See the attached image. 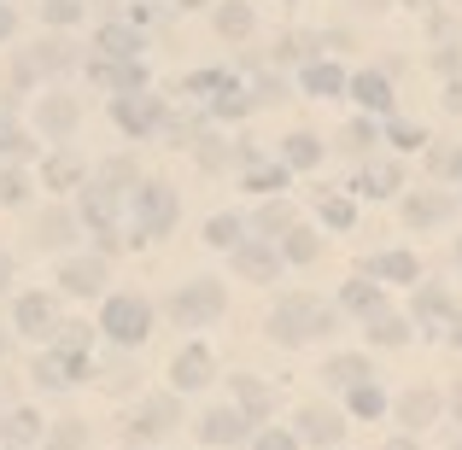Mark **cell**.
<instances>
[{
  "mask_svg": "<svg viewBox=\"0 0 462 450\" xmlns=\"http://www.w3.org/2000/svg\"><path fill=\"white\" fill-rule=\"evenodd\" d=\"M334 322H339V310H328V304H322V298H310V293H293V298L275 304V316H270V339H275V345H305V339L334 334Z\"/></svg>",
  "mask_w": 462,
  "mask_h": 450,
  "instance_id": "6da1fadb",
  "label": "cell"
},
{
  "mask_svg": "<svg viewBox=\"0 0 462 450\" xmlns=\"http://www.w3.org/2000/svg\"><path fill=\"white\" fill-rule=\"evenodd\" d=\"M100 334L117 339V345H141L152 334V304L141 293H112L100 304Z\"/></svg>",
  "mask_w": 462,
  "mask_h": 450,
  "instance_id": "7a4b0ae2",
  "label": "cell"
},
{
  "mask_svg": "<svg viewBox=\"0 0 462 450\" xmlns=\"http://www.w3.org/2000/svg\"><path fill=\"white\" fill-rule=\"evenodd\" d=\"M223 304H228L223 281L199 275V281H188V287L176 293V304H170V310H176V322H181V327H205V322H217V316H223Z\"/></svg>",
  "mask_w": 462,
  "mask_h": 450,
  "instance_id": "3957f363",
  "label": "cell"
},
{
  "mask_svg": "<svg viewBox=\"0 0 462 450\" xmlns=\"http://www.w3.org/2000/svg\"><path fill=\"white\" fill-rule=\"evenodd\" d=\"M176 223V188L170 181H141L135 188V234H170Z\"/></svg>",
  "mask_w": 462,
  "mask_h": 450,
  "instance_id": "277c9868",
  "label": "cell"
},
{
  "mask_svg": "<svg viewBox=\"0 0 462 450\" xmlns=\"http://www.w3.org/2000/svg\"><path fill=\"white\" fill-rule=\"evenodd\" d=\"M112 117L129 129V135H152V129L164 124V100H158V94H147V88H135V94H117Z\"/></svg>",
  "mask_w": 462,
  "mask_h": 450,
  "instance_id": "5b68a950",
  "label": "cell"
},
{
  "mask_svg": "<svg viewBox=\"0 0 462 450\" xmlns=\"http://www.w3.org/2000/svg\"><path fill=\"white\" fill-rule=\"evenodd\" d=\"M235 275L246 281H282V246H258V240H240L235 246Z\"/></svg>",
  "mask_w": 462,
  "mask_h": 450,
  "instance_id": "8992f818",
  "label": "cell"
},
{
  "mask_svg": "<svg viewBox=\"0 0 462 450\" xmlns=\"http://www.w3.org/2000/svg\"><path fill=\"white\" fill-rule=\"evenodd\" d=\"M205 381H211V351L205 345H181L176 363H170V386H176V392H199Z\"/></svg>",
  "mask_w": 462,
  "mask_h": 450,
  "instance_id": "52a82bcc",
  "label": "cell"
},
{
  "mask_svg": "<svg viewBox=\"0 0 462 450\" xmlns=\"http://www.w3.org/2000/svg\"><path fill=\"white\" fill-rule=\"evenodd\" d=\"M12 322H18V334L47 339V334L59 327V310H53V298H47V293H23L18 310H12Z\"/></svg>",
  "mask_w": 462,
  "mask_h": 450,
  "instance_id": "ba28073f",
  "label": "cell"
},
{
  "mask_svg": "<svg viewBox=\"0 0 462 450\" xmlns=\"http://www.w3.org/2000/svg\"><path fill=\"white\" fill-rule=\"evenodd\" d=\"M398 421H404V433H428L433 421H439V392H433V386H410V392L398 398Z\"/></svg>",
  "mask_w": 462,
  "mask_h": 450,
  "instance_id": "9c48e42d",
  "label": "cell"
},
{
  "mask_svg": "<svg viewBox=\"0 0 462 450\" xmlns=\"http://www.w3.org/2000/svg\"><path fill=\"white\" fill-rule=\"evenodd\" d=\"M346 88H351V100H357L363 112H374V117H393V82H386L381 70H357V77H351Z\"/></svg>",
  "mask_w": 462,
  "mask_h": 450,
  "instance_id": "30bf717a",
  "label": "cell"
},
{
  "mask_svg": "<svg viewBox=\"0 0 462 450\" xmlns=\"http://www.w3.org/2000/svg\"><path fill=\"white\" fill-rule=\"evenodd\" d=\"M82 223H88L100 240H112V228H117V188H100V181H94V188L82 193Z\"/></svg>",
  "mask_w": 462,
  "mask_h": 450,
  "instance_id": "8fae6325",
  "label": "cell"
},
{
  "mask_svg": "<svg viewBox=\"0 0 462 450\" xmlns=\"http://www.w3.org/2000/svg\"><path fill=\"white\" fill-rule=\"evenodd\" d=\"M299 82H305V94H310V100H339L351 77L334 65V59H310V65L299 70Z\"/></svg>",
  "mask_w": 462,
  "mask_h": 450,
  "instance_id": "7c38bea8",
  "label": "cell"
},
{
  "mask_svg": "<svg viewBox=\"0 0 462 450\" xmlns=\"http://www.w3.org/2000/svg\"><path fill=\"white\" fill-rule=\"evenodd\" d=\"M59 281H65V293L94 298V293L106 287V263H100V258H70L65 270H59Z\"/></svg>",
  "mask_w": 462,
  "mask_h": 450,
  "instance_id": "4fadbf2b",
  "label": "cell"
},
{
  "mask_svg": "<svg viewBox=\"0 0 462 450\" xmlns=\"http://www.w3.org/2000/svg\"><path fill=\"white\" fill-rule=\"evenodd\" d=\"M293 433H299L305 445H322V450H328V445H339V439H346V421H339L334 409H305Z\"/></svg>",
  "mask_w": 462,
  "mask_h": 450,
  "instance_id": "5bb4252c",
  "label": "cell"
},
{
  "mask_svg": "<svg viewBox=\"0 0 462 450\" xmlns=\"http://www.w3.org/2000/svg\"><path fill=\"white\" fill-rule=\"evenodd\" d=\"M246 427H252V421L240 416V409H211V416L199 421V439L205 445H240V439H246Z\"/></svg>",
  "mask_w": 462,
  "mask_h": 450,
  "instance_id": "9a60e30c",
  "label": "cell"
},
{
  "mask_svg": "<svg viewBox=\"0 0 462 450\" xmlns=\"http://www.w3.org/2000/svg\"><path fill=\"white\" fill-rule=\"evenodd\" d=\"M94 47H100L106 59H141V30L135 23H100V30H94Z\"/></svg>",
  "mask_w": 462,
  "mask_h": 450,
  "instance_id": "2e32d148",
  "label": "cell"
},
{
  "mask_svg": "<svg viewBox=\"0 0 462 450\" xmlns=\"http://www.w3.org/2000/svg\"><path fill=\"white\" fill-rule=\"evenodd\" d=\"M88 374V357L82 351H65V357H42L35 363V381L42 386H70V381H82Z\"/></svg>",
  "mask_w": 462,
  "mask_h": 450,
  "instance_id": "e0dca14e",
  "label": "cell"
},
{
  "mask_svg": "<svg viewBox=\"0 0 462 450\" xmlns=\"http://www.w3.org/2000/svg\"><path fill=\"white\" fill-rule=\"evenodd\" d=\"M235 409L246 421H263V416H270V386L252 381V374H235Z\"/></svg>",
  "mask_w": 462,
  "mask_h": 450,
  "instance_id": "ac0fdd59",
  "label": "cell"
},
{
  "mask_svg": "<svg viewBox=\"0 0 462 450\" xmlns=\"http://www.w3.org/2000/svg\"><path fill=\"white\" fill-rule=\"evenodd\" d=\"M94 77H100L106 88H117V94L147 88V65H112V59H94Z\"/></svg>",
  "mask_w": 462,
  "mask_h": 450,
  "instance_id": "d6986e66",
  "label": "cell"
},
{
  "mask_svg": "<svg viewBox=\"0 0 462 450\" xmlns=\"http://www.w3.org/2000/svg\"><path fill=\"white\" fill-rule=\"evenodd\" d=\"M398 181H404V170H398V164H374V170H363V176L351 181V188H357L363 199H393Z\"/></svg>",
  "mask_w": 462,
  "mask_h": 450,
  "instance_id": "ffe728a7",
  "label": "cell"
},
{
  "mask_svg": "<svg viewBox=\"0 0 462 450\" xmlns=\"http://www.w3.org/2000/svg\"><path fill=\"white\" fill-rule=\"evenodd\" d=\"M369 357H351V351H339V357H328V369H322V381L328 386H339V392H346V386H357V381H369Z\"/></svg>",
  "mask_w": 462,
  "mask_h": 450,
  "instance_id": "44dd1931",
  "label": "cell"
},
{
  "mask_svg": "<svg viewBox=\"0 0 462 450\" xmlns=\"http://www.w3.org/2000/svg\"><path fill=\"white\" fill-rule=\"evenodd\" d=\"M282 164H287V170H316V164H322V141H316L310 129L287 135V141H282Z\"/></svg>",
  "mask_w": 462,
  "mask_h": 450,
  "instance_id": "7402d4cb",
  "label": "cell"
},
{
  "mask_svg": "<svg viewBox=\"0 0 462 450\" xmlns=\"http://www.w3.org/2000/svg\"><path fill=\"white\" fill-rule=\"evenodd\" d=\"M346 404H351V416H363V421H381V416H386V392H381L374 381L346 386Z\"/></svg>",
  "mask_w": 462,
  "mask_h": 450,
  "instance_id": "603a6c76",
  "label": "cell"
},
{
  "mask_svg": "<svg viewBox=\"0 0 462 450\" xmlns=\"http://www.w3.org/2000/svg\"><path fill=\"white\" fill-rule=\"evenodd\" d=\"M374 281H421V263L410 252H381L374 258Z\"/></svg>",
  "mask_w": 462,
  "mask_h": 450,
  "instance_id": "cb8c5ba5",
  "label": "cell"
},
{
  "mask_svg": "<svg viewBox=\"0 0 462 450\" xmlns=\"http://www.w3.org/2000/svg\"><path fill=\"white\" fill-rule=\"evenodd\" d=\"M282 258L287 263H316V258H322V240H316L310 228H287V234H282Z\"/></svg>",
  "mask_w": 462,
  "mask_h": 450,
  "instance_id": "d4e9b609",
  "label": "cell"
},
{
  "mask_svg": "<svg viewBox=\"0 0 462 450\" xmlns=\"http://www.w3.org/2000/svg\"><path fill=\"white\" fill-rule=\"evenodd\" d=\"M404 216H410V223H445V216H451V199H445V193H416V199H410L404 205Z\"/></svg>",
  "mask_w": 462,
  "mask_h": 450,
  "instance_id": "484cf974",
  "label": "cell"
},
{
  "mask_svg": "<svg viewBox=\"0 0 462 450\" xmlns=\"http://www.w3.org/2000/svg\"><path fill=\"white\" fill-rule=\"evenodd\" d=\"M369 339H374V345H404L410 322H404V316H386V310H369Z\"/></svg>",
  "mask_w": 462,
  "mask_h": 450,
  "instance_id": "4316f807",
  "label": "cell"
},
{
  "mask_svg": "<svg viewBox=\"0 0 462 450\" xmlns=\"http://www.w3.org/2000/svg\"><path fill=\"white\" fill-rule=\"evenodd\" d=\"M339 304L346 310H357V316H369V310H381V281H346V293H339Z\"/></svg>",
  "mask_w": 462,
  "mask_h": 450,
  "instance_id": "83f0119b",
  "label": "cell"
},
{
  "mask_svg": "<svg viewBox=\"0 0 462 450\" xmlns=\"http://www.w3.org/2000/svg\"><path fill=\"white\" fill-rule=\"evenodd\" d=\"M42 129H47V135H70V129H77V106L59 100V94L42 100Z\"/></svg>",
  "mask_w": 462,
  "mask_h": 450,
  "instance_id": "f1b7e54d",
  "label": "cell"
},
{
  "mask_svg": "<svg viewBox=\"0 0 462 450\" xmlns=\"http://www.w3.org/2000/svg\"><path fill=\"white\" fill-rule=\"evenodd\" d=\"M287 176H293V170H287L282 158H275V164H252V170H246V188H252V193H282Z\"/></svg>",
  "mask_w": 462,
  "mask_h": 450,
  "instance_id": "f546056e",
  "label": "cell"
},
{
  "mask_svg": "<svg viewBox=\"0 0 462 450\" xmlns=\"http://www.w3.org/2000/svg\"><path fill=\"white\" fill-rule=\"evenodd\" d=\"M42 176H47V188H59V193H65V188H77V181H82V158L59 152V158H47V170H42Z\"/></svg>",
  "mask_w": 462,
  "mask_h": 450,
  "instance_id": "4dcf8cb0",
  "label": "cell"
},
{
  "mask_svg": "<svg viewBox=\"0 0 462 450\" xmlns=\"http://www.w3.org/2000/svg\"><path fill=\"white\" fill-rule=\"evenodd\" d=\"M217 30H223L228 41H240V35H252V6H246V0H228V6L217 12Z\"/></svg>",
  "mask_w": 462,
  "mask_h": 450,
  "instance_id": "1f68e13d",
  "label": "cell"
},
{
  "mask_svg": "<svg viewBox=\"0 0 462 450\" xmlns=\"http://www.w3.org/2000/svg\"><path fill=\"white\" fill-rule=\"evenodd\" d=\"M322 223H328V228H339V234H346V228L357 223V205H351L346 193H322Z\"/></svg>",
  "mask_w": 462,
  "mask_h": 450,
  "instance_id": "d6a6232c",
  "label": "cell"
},
{
  "mask_svg": "<svg viewBox=\"0 0 462 450\" xmlns=\"http://www.w3.org/2000/svg\"><path fill=\"white\" fill-rule=\"evenodd\" d=\"M30 439H42V416H35V409H12L6 416V445H30Z\"/></svg>",
  "mask_w": 462,
  "mask_h": 450,
  "instance_id": "836d02e7",
  "label": "cell"
},
{
  "mask_svg": "<svg viewBox=\"0 0 462 450\" xmlns=\"http://www.w3.org/2000/svg\"><path fill=\"white\" fill-rule=\"evenodd\" d=\"M386 141H393L398 152H421L428 147V135H421L416 124H404V117H386Z\"/></svg>",
  "mask_w": 462,
  "mask_h": 450,
  "instance_id": "e575fe53",
  "label": "cell"
},
{
  "mask_svg": "<svg viewBox=\"0 0 462 450\" xmlns=\"http://www.w3.org/2000/svg\"><path fill=\"white\" fill-rule=\"evenodd\" d=\"M205 240L223 246V252H235L240 246V216H211V223H205Z\"/></svg>",
  "mask_w": 462,
  "mask_h": 450,
  "instance_id": "d590c367",
  "label": "cell"
},
{
  "mask_svg": "<svg viewBox=\"0 0 462 450\" xmlns=\"http://www.w3.org/2000/svg\"><path fill=\"white\" fill-rule=\"evenodd\" d=\"M176 427V398H152L147 404V421H141V433H170Z\"/></svg>",
  "mask_w": 462,
  "mask_h": 450,
  "instance_id": "8d00e7d4",
  "label": "cell"
},
{
  "mask_svg": "<svg viewBox=\"0 0 462 450\" xmlns=\"http://www.w3.org/2000/svg\"><path fill=\"white\" fill-rule=\"evenodd\" d=\"M42 18L47 23H77L82 18V0H42Z\"/></svg>",
  "mask_w": 462,
  "mask_h": 450,
  "instance_id": "74e56055",
  "label": "cell"
},
{
  "mask_svg": "<svg viewBox=\"0 0 462 450\" xmlns=\"http://www.w3.org/2000/svg\"><path fill=\"white\" fill-rule=\"evenodd\" d=\"M433 176H462V147H433Z\"/></svg>",
  "mask_w": 462,
  "mask_h": 450,
  "instance_id": "f35d334b",
  "label": "cell"
},
{
  "mask_svg": "<svg viewBox=\"0 0 462 450\" xmlns=\"http://www.w3.org/2000/svg\"><path fill=\"white\" fill-rule=\"evenodd\" d=\"M211 88H228L223 70H193V77L181 82V94H211Z\"/></svg>",
  "mask_w": 462,
  "mask_h": 450,
  "instance_id": "ab89813d",
  "label": "cell"
},
{
  "mask_svg": "<svg viewBox=\"0 0 462 450\" xmlns=\"http://www.w3.org/2000/svg\"><path fill=\"white\" fill-rule=\"evenodd\" d=\"M252 450H299V433H282V427H263L258 439H252Z\"/></svg>",
  "mask_w": 462,
  "mask_h": 450,
  "instance_id": "60d3db41",
  "label": "cell"
},
{
  "mask_svg": "<svg viewBox=\"0 0 462 450\" xmlns=\"http://www.w3.org/2000/svg\"><path fill=\"white\" fill-rule=\"evenodd\" d=\"M369 141H374V124H369V117H357V124H351L346 135H339V147H346V152H363Z\"/></svg>",
  "mask_w": 462,
  "mask_h": 450,
  "instance_id": "b9f144b4",
  "label": "cell"
},
{
  "mask_svg": "<svg viewBox=\"0 0 462 450\" xmlns=\"http://www.w3.org/2000/svg\"><path fill=\"white\" fill-rule=\"evenodd\" d=\"M258 228L263 234H287V228H293V211H287V205H270V211L258 216Z\"/></svg>",
  "mask_w": 462,
  "mask_h": 450,
  "instance_id": "7bdbcfd3",
  "label": "cell"
},
{
  "mask_svg": "<svg viewBox=\"0 0 462 450\" xmlns=\"http://www.w3.org/2000/svg\"><path fill=\"white\" fill-rule=\"evenodd\" d=\"M23 193H30V188H23L18 170H0V205H23Z\"/></svg>",
  "mask_w": 462,
  "mask_h": 450,
  "instance_id": "ee69618b",
  "label": "cell"
},
{
  "mask_svg": "<svg viewBox=\"0 0 462 450\" xmlns=\"http://www.w3.org/2000/svg\"><path fill=\"white\" fill-rule=\"evenodd\" d=\"M0 152H12V158H18V152H30L23 129H18V124H6V117H0Z\"/></svg>",
  "mask_w": 462,
  "mask_h": 450,
  "instance_id": "f6af8a7d",
  "label": "cell"
},
{
  "mask_svg": "<svg viewBox=\"0 0 462 450\" xmlns=\"http://www.w3.org/2000/svg\"><path fill=\"white\" fill-rule=\"evenodd\" d=\"M246 106H252V100H246V94L235 88V82H228V88H223V100H217V117H240Z\"/></svg>",
  "mask_w": 462,
  "mask_h": 450,
  "instance_id": "bcb514c9",
  "label": "cell"
},
{
  "mask_svg": "<svg viewBox=\"0 0 462 450\" xmlns=\"http://www.w3.org/2000/svg\"><path fill=\"white\" fill-rule=\"evenodd\" d=\"M42 240H47V246H65V240H70V216H47V223H42Z\"/></svg>",
  "mask_w": 462,
  "mask_h": 450,
  "instance_id": "7dc6e473",
  "label": "cell"
},
{
  "mask_svg": "<svg viewBox=\"0 0 462 450\" xmlns=\"http://www.w3.org/2000/svg\"><path fill=\"white\" fill-rule=\"evenodd\" d=\"M445 310H451V298H445L439 287H428V293L416 298V316H445Z\"/></svg>",
  "mask_w": 462,
  "mask_h": 450,
  "instance_id": "c3c4849f",
  "label": "cell"
},
{
  "mask_svg": "<svg viewBox=\"0 0 462 450\" xmlns=\"http://www.w3.org/2000/svg\"><path fill=\"white\" fill-rule=\"evenodd\" d=\"M77 445H82V427H77V421H70V427H59V439L47 445V450H77Z\"/></svg>",
  "mask_w": 462,
  "mask_h": 450,
  "instance_id": "681fc988",
  "label": "cell"
},
{
  "mask_svg": "<svg viewBox=\"0 0 462 450\" xmlns=\"http://www.w3.org/2000/svg\"><path fill=\"white\" fill-rule=\"evenodd\" d=\"M445 112H462V82H451V88H445Z\"/></svg>",
  "mask_w": 462,
  "mask_h": 450,
  "instance_id": "f907efd6",
  "label": "cell"
},
{
  "mask_svg": "<svg viewBox=\"0 0 462 450\" xmlns=\"http://www.w3.org/2000/svg\"><path fill=\"white\" fill-rule=\"evenodd\" d=\"M12 23H18V18H12V6H0V41L12 35Z\"/></svg>",
  "mask_w": 462,
  "mask_h": 450,
  "instance_id": "816d5d0a",
  "label": "cell"
},
{
  "mask_svg": "<svg viewBox=\"0 0 462 450\" xmlns=\"http://www.w3.org/2000/svg\"><path fill=\"white\" fill-rule=\"evenodd\" d=\"M6 281H12V258L0 252V293H6Z\"/></svg>",
  "mask_w": 462,
  "mask_h": 450,
  "instance_id": "f5cc1de1",
  "label": "cell"
},
{
  "mask_svg": "<svg viewBox=\"0 0 462 450\" xmlns=\"http://www.w3.org/2000/svg\"><path fill=\"white\" fill-rule=\"evenodd\" d=\"M386 450H421V445H416V439H410V433H404V439H393Z\"/></svg>",
  "mask_w": 462,
  "mask_h": 450,
  "instance_id": "db71d44e",
  "label": "cell"
},
{
  "mask_svg": "<svg viewBox=\"0 0 462 450\" xmlns=\"http://www.w3.org/2000/svg\"><path fill=\"white\" fill-rule=\"evenodd\" d=\"M457 421H462V386H457Z\"/></svg>",
  "mask_w": 462,
  "mask_h": 450,
  "instance_id": "11a10c76",
  "label": "cell"
},
{
  "mask_svg": "<svg viewBox=\"0 0 462 450\" xmlns=\"http://www.w3.org/2000/svg\"><path fill=\"white\" fill-rule=\"evenodd\" d=\"M181 6H205V0H181Z\"/></svg>",
  "mask_w": 462,
  "mask_h": 450,
  "instance_id": "9f6ffc18",
  "label": "cell"
},
{
  "mask_svg": "<svg viewBox=\"0 0 462 450\" xmlns=\"http://www.w3.org/2000/svg\"><path fill=\"white\" fill-rule=\"evenodd\" d=\"M0 450H18V445H0Z\"/></svg>",
  "mask_w": 462,
  "mask_h": 450,
  "instance_id": "6f0895ef",
  "label": "cell"
},
{
  "mask_svg": "<svg viewBox=\"0 0 462 450\" xmlns=\"http://www.w3.org/2000/svg\"><path fill=\"white\" fill-rule=\"evenodd\" d=\"M457 263H462V246H457Z\"/></svg>",
  "mask_w": 462,
  "mask_h": 450,
  "instance_id": "680465c9",
  "label": "cell"
},
{
  "mask_svg": "<svg viewBox=\"0 0 462 450\" xmlns=\"http://www.w3.org/2000/svg\"><path fill=\"white\" fill-rule=\"evenodd\" d=\"M451 450H462V445H451Z\"/></svg>",
  "mask_w": 462,
  "mask_h": 450,
  "instance_id": "91938a15",
  "label": "cell"
}]
</instances>
